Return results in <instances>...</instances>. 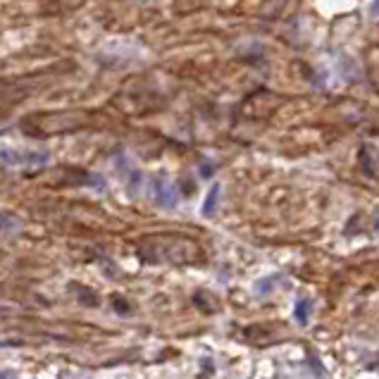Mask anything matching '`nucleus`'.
<instances>
[{"label": "nucleus", "instance_id": "nucleus-1", "mask_svg": "<svg viewBox=\"0 0 379 379\" xmlns=\"http://www.w3.org/2000/svg\"><path fill=\"white\" fill-rule=\"evenodd\" d=\"M0 160H3L5 165L29 167V165H46L48 155L39 153V150H20L15 146H0Z\"/></svg>", "mask_w": 379, "mask_h": 379}, {"label": "nucleus", "instance_id": "nucleus-2", "mask_svg": "<svg viewBox=\"0 0 379 379\" xmlns=\"http://www.w3.org/2000/svg\"><path fill=\"white\" fill-rule=\"evenodd\" d=\"M153 198L158 206H165V208H174V203H177V196H174V189L170 184V179L165 177H158L153 182Z\"/></svg>", "mask_w": 379, "mask_h": 379}, {"label": "nucleus", "instance_id": "nucleus-3", "mask_svg": "<svg viewBox=\"0 0 379 379\" xmlns=\"http://www.w3.org/2000/svg\"><path fill=\"white\" fill-rule=\"evenodd\" d=\"M218 196H220V186L215 184L213 189H210L206 203H203V215H206V218H210V215L215 213V206H218Z\"/></svg>", "mask_w": 379, "mask_h": 379}, {"label": "nucleus", "instance_id": "nucleus-4", "mask_svg": "<svg viewBox=\"0 0 379 379\" xmlns=\"http://www.w3.org/2000/svg\"><path fill=\"white\" fill-rule=\"evenodd\" d=\"M308 312H310V303H308V300H300L298 308H296V317H298V322H305V320H308Z\"/></svg>", "mask_w": 379, "mask_h": 379}, {"label": "nucleus", "instance_id": "nucleus-5", "mask_svg": "<svg viewBox=\"0 0 379 379\" xmlns=\"http://www.w3.org/2000/svg\"><path fill=\"white\" fill-rule=\"evenodd\" d=\"M115 303H117V312H122V315L124 312H129V305H124V300L119 296H115Z\"/></svg>", "mask_w": 379, "mask_h": 379}, {"label": "nucleus", "instance_id": "nucleus-6", "mask_svg": "<svg viewBox=\"0 0 379 379\" xmlns=\"http://www.w3.org/2000/svg\"><path fill=\"white\" fill-rule=\"evenodd\" d=\"M372 15L379 17V0H372Z\"/></svg>", "mask_w": 379, "mask_h": 379}, {"label": "nucleus", "instance_id": "nucleus-7", "mask_svg": "<svg viewBox=\"0 0 379 379\" xmlns=\"http://www.w3.org/2000/svg\"><path fill=\"white\" fill-rule=\"evenodd\" d=\"M0 379H3V375H0Z\"/></svg>", "mask_w": 379, "mask_h": 379}]
</instances>
